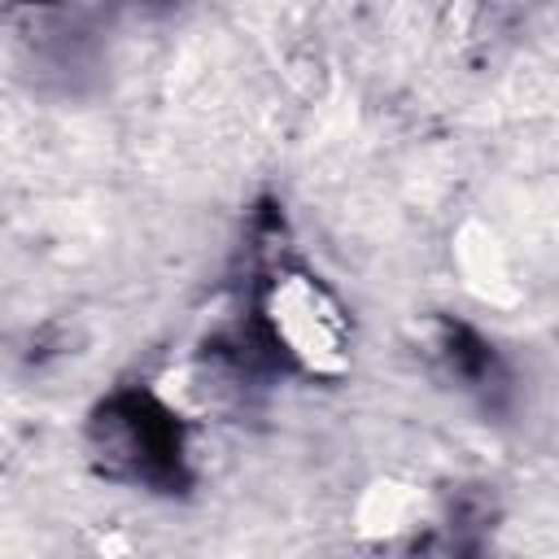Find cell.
Listing matches in <instances>:
<instances>
[{
  "instance_id": "277c9868",
  "label": "cell",
  "mask_w": 559,
  "mask_h": 559,
  "mask_svg": "<svg viewBox=\"0 0 559 559\" xmlns=\"http://www.w3.org/2000/svg\"><path fill=\"white\" fill-rule=\"evenodd\" d=\"M170 4H179V0H135V9H144V13H162Z\"/></svg>"
},
{
  "instance_id": "3957f363",
  "label": "cell",
  "mask_w": 559,
  "mask_h": 559,
  "mask_svg": "<svg viewBox=\"0 0 559 559\" xmlns=\"http://www.w3.org/2000/svg\"><path fill=\"white\" fill-rule=\"evenodd\" d=\"M432 358L445 367L450 380H459L467 393L498 402L507 393V367L498 358V349L467 323L459 319H437L432 323Z\"/></svg>"
},
{
  "instance_id": "6da1fadb",
  "label": "cell",
  "mask_w": 559,
  "mask_h": 559,
  "mask_svg": "<svg viewBox=\"0 0 559 559\" xmlns=\"http://www.w3.org/2000/svg\"><path fill=\"white\" fill-rule=\"evenodd\" d=\"M87 454L105 480L166 498L192 489L188 428L157 393L140 384H122L92 406Z\"/></svg>"
},
{
  "instance_id": "7a4b0ae2",
  "label": "cell",
  "mask_w": 559,
  "mask_h": 559,
  "mask_svg": "<svg viewBox=\"0 0 559 559\" xmlns=\"http://www.w3.org/2000/svg\"><path fill=\"white\" fill-rule=\"evenodd\" d=\"M9 35L22 70L44 87L57 83L70 92L92 70V26L66 0H17L9 9Z\"/></svg>"
}]
</instances>
